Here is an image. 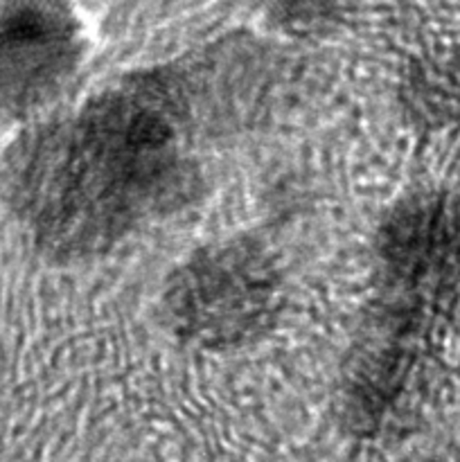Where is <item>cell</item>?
I'll list each match as a JSON object with an SVG mask.
<instances>
[{
    "label": "cell",
    "mask_w": 460,
    "mask_h": 462,
    "mask_svg": "<svg viewBox=\"0 0 460 462\" xmlns=\"http://www.w3.org/2000/svg\"><path fill=\"white\" fill-rule=\"evenodd\" d=\"M70 52L68 21L48 0H0V113L34 106Z\"/></svg>",
    "instance_id": "4"
},
{
    "label": "cell",
    "mask_w": 460,
    "mask_h": 462,
    "mask_svg": "<svg viewBox=\"0 0 460 462\" xmlns=\"http://www.w3.org/2000/svg\"><path fill=\"white\" fill-rule=\"evenodd\" d=\"M23 210L52 246H104L176 192L165 126L126 99H106L39 135L14 167Z\"/></svg>",
    "instance_id": "1"
},
{
    "label": "cell",
    "mask_w": 460,
    "mask_h": 462,
    "mask_svg": "<svg viewBox=\"0 0 460 462\" xmlns=\"http://www.w3.org/2000/svg\"><path fill=\"white\" fill-rule=\"evenodd\" d=\"M273 266L248 244H228L194 257L167 293V311L183 337L206 346L235 343L266 323L275 296Z\"/></svg>",
    "instance_id": "2"
},
{
    "label": "cell",
    "mask_w": 460,
    "mask_h": 462,
    "mask_svg": "<svg viewBox=\"0 0 460 462\" xmlns=\"http://www.w3.org/2000/svg\"><path fill=\"white\" fill-rule=\"evenodd\" d=\"M383 264L392 293L440 302L460 289V194L413 199L383 230Z\"/></svg>",
    "instance_id": "3"
}]
</instances>
